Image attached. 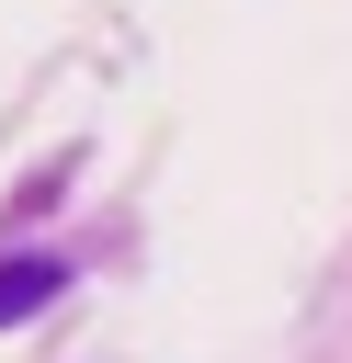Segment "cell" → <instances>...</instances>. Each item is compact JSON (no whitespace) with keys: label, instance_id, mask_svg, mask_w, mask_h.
<instances>
[{"label":"cell","instance_id":"1","mask_svg":"<svg viewBox=\"0 0 352 363\" xmlns=\"http://www.w3.org/2000/svg\"><path fill=\"white\" fill-rule=\"evenodd\" d=\"M68 284H79V261H57V250H0V329L45 318Z\"/></svg>","mask_w":352,"mask_h":363}]
</instances>
